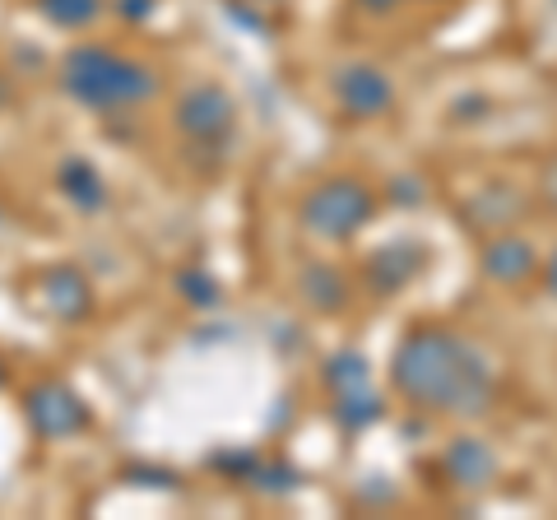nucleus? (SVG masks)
<instances>
[{"label": "nucleus", "mask_w": 557, "mask_h": 520, "mask_svg": "<svg viewBox=\"0 0 557 520\" xmlns=\"http://www.w3.org/2000/svg\"><path fill=\"white\" fill-rule=\"evenodd\" d=\"M391 386L418 413L483 419L497 405V368L474 339L446 325H409L391 354Z\"/></svg>", "instance_id": "f257e3e1"}, {"label": "nucleus", "mask_w": 557, "mask_h": 520, "mask_svg": "<svg viewBox=\"0 0 557 520\" xmlns=\"http://www.w3.org/2000/svg\"><path fill=\"white\" fill-rule=\"evenodd\" d=\"M57 79L65 98H75L94 116H121L159 98V71L149 61L121 57L102 42H75L57 61Z\"/></svg>", "instance_id": "f03ea898"}, {"label": "nucleus", "mask_w": 557, "mask_h": 520, "mask_svg": "<svg viewBox=\"0 0 557 520\" xmlns=\"http://www.w3.org/2000/svg\"><path fill=\"white\" fill-rule=\"evenodd\" d=\"M372 219L376 190L362 177H321L298 200V228L317 242H354Z\"/></svg>", "instance_id": "7ed1b4c3"}, {"label": "nucleus", "mask_w": 557, "mask_h": 520, "mask_svg": "<svg viewBox=\"0 0 557 520\" xmlns=\"http://www.w3.org/2000/svg\"><path fill=\"white\" fill-rule=\"evenodd\" d=\"M172 126L196 153H228L237 131V98L219 79H196L172 98Z\"/></svg>", "instance_id": "20e7f679"}, {"label": "nucleus", "mask_w": 557, "mask_h": 520, "mask_svg": "<svg viewBox=\"0 0 557 520\" xmlns=\"http://www.w3.org/2000/svg\"><path fill=\"white\" fill-rule=\"evenodd\" d=\"M20 409L38 442H70L94 428V409L84 405V395L57 376H42V381H33V386H24Z\"/></svg>", "instance_id": "39448f33"}, {"label": "nucleus", "mask_w": 557, "mask_h": 520, "mask_svg": "<svg viewBox=\"0 0 557 520\" xmlns=\"http://www.w3.org/2000/svg\"><path fill=\"white\" fill-rule=\"evenodd\" d=\"M330 94H335V108L348 121H376L395 108V79L372 61H348L330 75Z\"/></svg>", "instance_id": "423d86ee"}, {"label": "nucleus", "mask_w": 557, "mask_h": 520, "mask_svg": "<svg viewBox=\"0 0 557 520\" xmlns=\"http://www.w3.org/2000/svg\"><path fill=\"white\" fill-rule=\"evenodd\" d=\"M428 247L418 237H395V242H381L362 256V288L372 293V298H395V293H405L418 274L428 270Z\"/></svg>", "instance_id": "0eeeda50"}, {"label": "nucleus", "mask_w": 557, "mask_h": 520, "mask_svg": "<svg viewBox=\"0 0 557 520\" xmlns=\"http://www.w3.org/2000/svg\"><path fill=\"white\" fill-rule=\"evenodd\" d=\"M38 298L47 307V317L79 325V321H89V311H94V280L75 260H61V265H47L38 274Z\"/></svg>", "instance_id": "6e6552de"}, {"label": "nucleus", "mask_w": 557, "mask_h": 520, "mask_svg": "<svg viewBox=\"0 0 557 520\" xmlns=\"http://www.w3.org/2000/svg\"><path fill=\"white\" fill-rule=\"evenodd\" d=\"M437 470H442V479L450 483V488H460V493H483V488H493V483H497L502 460H497V450L487 446L483 437H469V432H460V437L446 442Z\"/></svg>", "instance_id": "1a4fd4ad"}, {"label": "nucleus", "mask_w": 557, "mask_h": 520, "mask_svg": "<svg viewBox=\"0 0 557 520\" xmlns=\"http://www.w3.org/2000/svg\"><path fill=\"white\" fill-rule=\"evenodd\" d=\"M525 210H530V200L520 196L511 182H487V186L474 190V196L460 200L456 214H460V228L493 237V233H507L511 223L525 219Z\"/></svg>", "instance_id": "9d476101"}, {"label": "nucleus", "mask_w": 557, "mask_h": 520, "mask_svg": "<svg viewBox=\"0 0 557 520\" xmlns=\"http://www.w3.org/2000/svg\"><path fill=\"white\" fill-rule=\"evenodd\" d=\"M479 270H483V280H493L502 288H520V284H530L539 270H544V260H539V247L530 237H520V233H493L483 242V251H479Z\"/></svg>", "instance_id": "9b49d317"}, {"label": "nucleus", "mask_w": 557, "mask_h": 520, "mask_svg": "<svg viewBox=\"0 0 557 520\" xmlns=\"http://www.w3.org/2000/svg\"><path fill=\"white\" fill-rule=\"evenodd\" d=\"M298 298L307 311H317V317H339L354 302V284H348V274L335 265V260H307L298 270Z\"/></svg>", "instance_id": "f8f14e48"}, {"label": "nucleus", "mask_w": 557, "mask_h": 520, "mask_svg": "<svg viewBox=\"0 0 557 520\" xmlns=\"http://www.w3.org/2000/svg\"><path fill=\"white\" fill-rule=\"evenodd\" d=\"M57 190L70 210L79 214H102L108 210V182H102V172L94 159H84V153H65L57 163Z\"/></svg>", "instance_id": "ddd939ff"}, {"label": "nucleus", "mask_w": 557, "mask_h": 520, "mask_svg": "<svg viewBox=\"0 0 557 520\" xmlns=\"http://www.w3.org/2000/svg\"><path fill=\"white\" fill-rule=\"evenodd\" d=\"M381 419H386V400H381L372 386L330 395V423H335L344 437H358V432H368V428L381 423Z\"/></svg>", "instance_id": "4468645a"}, {"label": "nucleus", "mask_w": 557, "mask_h": 520, "mask_svg": "<svg viewBox=\"0 0 557 520\" xmlns=\"http://www.w3.org/2000/svg\"><path fill=\"white\" fill-rule=\"evenodd\" d=\"M38 20L47 28H65V33H79V28H94L108 10V0H33Z\"/></svg>", "instance_id": "2eb2a0df"}, {"label": "nucleus", "mask_w": 557, "mask_h": 520, "mask_svg": "<svg viewBox=\"0 0 557 520\" xmlns=\"http://www.w3.org/2000/svg\"><path fill=\"white\" fill-rule=\"evenodd\" d=\"M321 386H325L330 395H344V391L372 386V368H368V358H362L358 349H335V354H325V362H321Z\"/></svg>", "instance_id": "dca6fc26"}, {"label": "nucleus", "mask_w": 557, "mask_h": 520, "mask_svg": "<svg viewBox=\"0 0 557 520\" xmlns=\"http://www.w3.org/2000/svg\"><path fill=\"white\" fill-rule=\"evenodd\" d=\"M172 293H177L186 307H196V311L223 307V284L200 265V260H190V265H182L177 274H172Z\"/></svg>", "instance_id": "f3484780"}, {"label": "nucleus", "mask_w": 557, "mask_h": 520, "mask_svg": "<svg viewBox=\"0 0 557 520\" xmlns=\"http://www.w3.org/2000/svg\"><path fill=\"white\" fill-rule=\"evenodd\" d=\"M247 488L260 493V497H288V493L302 488V470L288 465V460H278V456H260L256 474L247 479Z\"/></svg>", "instance_id": "a211bd4d"}, {"label": "nucleus", "mask_w": 557, "mask_h": 520, "mask_svg": "<svg viewBox=\"0 0 557 520\" xmlns=\"http://www.w3.org/2000/svg\"><path fill=\"white\" fill-rule=\"evenodd\" d=\"M256 465H260V450L256 446H219V450H209V456H205V470L209 474H219V479H228V483H242V488H247V479L256 474Z\"/></svg>", "instance_id": "6ab92c4d"}, {"label": "nucleus", "mask_w": 557, "mask_h": 520, "mask_svg": "<svg viewBox=\"0 0 557 520\" xmlns=\"http://www.w3.org/2000/svg\"><path fill=\"white\" fill-rule=\"evenodd\" d=\"M219 10H223V20H228L233 28L251 33V38H260V42L274 38V20L265 14V5H256V0H219Z\"/></svg>", "instance_id": "aec40b11"}, {"label": "nucleus", "mask_w": 557, "mask_h": 520, "mask_svg": "<svg viewBox=\"0 0 557 520\" xmlns=\"http://www.w3.org/2000/svg\"><path fill=\"white\" fill-rule=\"evenodd\" d=\"M121 479H126L131 488H149V493H182V474L168 470V465H153V460L121 465Z\"/></svg>", "instance_id": "412c9836"}, {"label": "nucleus", "mask_w": 557, "mask_h": 520, "mask_svg": "<svg viewBox=\"0 0 557 520\" xmlns=\"http://www.w3.org/2000/svg\"><path fill=\"white\" fill-rule=\"evenodd\" d=\"M386 196H391V205H399V210H418V205H428V182L405 172V177H391Z\"/></svg>", "instance_id": "4be33fe9"}, {"label": "nucleus", "mask_w": 557, "mask_h": 520, "mask_svg": "<svg viewBox=\"0 0 557 520\" xmlns=\"http://www.w3.org/2000/svg\"><path fill=\"white\" fill-rule=\"evenodd\" d=\"M153 10H159V0H116V14L126 24H145Z\"/></svg>", "instance_id": "5701e85b"}, {"label": "nucleus", "mask_w": 557, "mask_h": 520, "mask_svg": "<svg viewBox=\"0 0 557 520\" xmlns=\"http://www.w3.org/2000/svg\"><path fill=\"white\" fill-rule=\"evenodd\" d=\"M539 196H544L548 210H557V159H548L544 172H539Z\"/></svg>", "instance_id": "b1692460"}, {"label": "nucleus", "mask_w": 557, "mask_h": 520, "mask_svg": "<svg viewBox=\"0 0 557 520\" xmlns=\"http://www.w3.org/2000/svg\"><path fill=\"white\" fill-rule=\"evenodd\" d=\"M456 121H479V116H487V108H483V98H456V112H450Z\"/></svg>", "instance_id": "393cba45"}, {"label": "nucleus", "mask_w": 557, "mask_h": 520, "mask_svg": "<svg viewBox=\"0 0 557 520\" xmlns=\"http://www.w3.org/2000/svg\"><path fill=\"white\" fill-rule=\"evenodd\" d=\"M354 5H358L362 14H372V20H381V14H391L399 0H354Z\"/></svg>", "instance_id": "a878e982"}, {"label": "nucleus", "mask_w": 557, "mask_h": 520, "mask_svg": "<svg viewBox=\"0 0 557 520\" xmlns=\"http://www.w3.org/2000/svg\"><path fill=\"white\" fill-rule=\"evenodd\" d=\"M544 288H548L553 298H557V247L544 256Z\"/></svg>", "instance_id": "bb28decb"}, {"label": "nucleus", "mask_w": 557, "mask_h": 520, "mask_svg": "<svg viewBox=\"0 0 557 520\" xmlns=\"http://www.w3.org/2000/svg\"><path fill=\"white\" fill-rule=\"evenodd\" d=\"M10 102H14V84H10L5 75H0V112H5V108H10Z\"/></svg>", "instance_id": "cd10ccee"}, {"label": "nucleus", "mask_w": 557, "mask_h": 520, "mask_svg": "<svg viewBox=\"0 0 557 520\" xmlns=\"http://www.w3.org/2000/svg\"><path fill=\"white\" fill-rule=\"evenodd\" d=\"M10 386V368H5V358H0V391Z\"/></svg>", "instance_id": "c85d7f7f"}, {"label": "nucleus", "mask_w": 557, "mask_h": 520, "mask_svg": "<svg viewBox=\"0 0 557 520\" xmlns=\"http://www.w3.org/2000/svg\"><path fill=\"white\" fill-rule=\"evenodd\" d=\"M256 5H278V0H256Z\"/></svg>", "instance_id": "c756f323"}, {"label": "nucleus", "mask_w": 557, "mask_h": 520, "mask_svg": "<svg viewBox=\"0 0 557 520\" xmlns=\"http://www.w3.org/2000/svg\"><path fill=\"white\" fill-rule=\"evenodd\" d=\"M0 228H5V210H0Z\"/></svg>", "instance_id": "7c9ffc66"}]
</instances>
